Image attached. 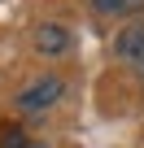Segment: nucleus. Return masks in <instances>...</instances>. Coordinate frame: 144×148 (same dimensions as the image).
<instances>
[{
    "label": "nucleus",
    "mask_w": 144,
    "mask_h": 148,
    "mask_svg": "<svg viewBox=\"0 0 144 148\" xmlns=\"http://www.w3.org/2000/svg\"><path fill=\"white\" fill-rule=\"evenodd\" d=\"M61 92H65V83L57 79V74H44V79H35L31 87L18 92V109L22 113H44V109H52L61 100Z\"/></svg>",
    "instance_id": "obj_1"
},
{
    "label": "nucleus",
    "mask_w": 144,
    "mask_h": 148,
    "mask_svg": "<svg viewBox=\"0 0 144 148\" xmlns=\"http://www.w3.org/2000/svg\"><path fill=\"white\" fill-rule=\"evenodd\" d=\"M114 52H118L122 61L140 65V61H144V22H131V26H122V31H118V39H114Z\"/></svg>",
    "instance_id": "obj_2"
},
{
    "label": "nucleus",
    "mask_w": 144,
    "mask_h": 148,
    "mask_svg": "<svg viewBox=\"0 0 144 148\" xmlns=\"http://www.w3.org/2000/svg\"><path fill=\"white\" fill-rule=\"evenodd\" d=\"M35 48H39L44 57H57V52H65V48H70V31H65V26H57V22H44V26L35 31Z\"/></svg>",
    "instance_id": "obj_3"
},
{
    "label": "nucleus",
    "mask_w": 144,
    "mask_h": 148,
    "mask_svg": "<svg viewBox=\"0 0 144 148\" xmlns=\"http://www.w3.org/2000/svg\"><path fill=\"white\" fill-rule=\"evenodd\" d=\"M96 13H109V18H122V13H140L144 0H92Z\"/></svg>",
    "instance_id": "obj_4"
},
{
    "label": "nucleus",
    "mask_w": 144,
    "mask_h": 148,
    "mask_svg": "<svg viewBox=\"0 0 144 148\" xmlns=\"http://www.w3.org/2000/svg\"><path fill=\"white\" fill-rule=\"evenodd\" d=\"M0 148H26L22 131H5V135H0Z\"/></svg>",
    "instance_id": "obj_5"
},
{
    "label": "nucleus",
    "mask_w": 144,
    "mask_h": 148,
    "mask_svg": "<svg viewBox=\"0 0 144 148\" xmlns=\"http://www.w3.org/2000/svg\"><path fill=\"white\" fill-rule=\"evenodd\" d=\"M135 70H140V83H144V61H140V65H135Z\"/></svg>",
    "instance_id": "obj_6"
},
{
    "label": "nucleus",
    "mask_w": 144,
    "mask_h": 148,
    "mask_svg": "<svg viewBox=\"0 0 144 148\" xmlns=\"http://www.w3.org/2000/svg\"><path fill=\"white\" fill-rule=\"evenodd\" d=\"M26 148H48V144H26Z\"/></svg>",
    "instance_id": "obj_7"
}]
</instances>
